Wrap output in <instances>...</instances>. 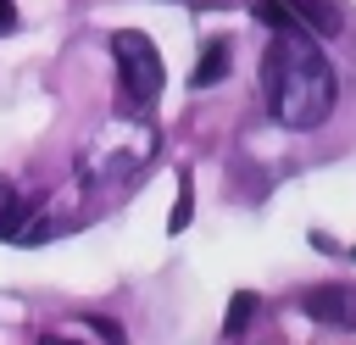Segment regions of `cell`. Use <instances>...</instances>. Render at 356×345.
Masks as SVG:
<instances>
[{"label":"cell","instance_id":"1","mask_svg":"<svg viewBox=\"0 0 356 345\" xmlns=\"http://www.w3.org/2000/svg\"><path fill=\"white\" fill-rule=\"evenodd\" d=\"M334 67L312 39H289L278 33L261 56V100L284 128H317L334 111Z\"/></svg>","mask_w":356,"mask_h":345},{"label":"cell","instance_id":"2","mask_svg":"<svg viewBox=\"0 0 356 345\" xmlns=\"http://www.w3.org/2000/svg\"><path fill=\"white\" fill-rule=\"evenodd\" d=\"M111 56H117V117H150L161 89H167V72H161V56L150 45V33L139 28H122L111 33Z\"/></svg>","mask_w":356,"mask_h":345},{"label":"cell","instance_id":"3","mask_svg":"<svg viewBox=\"0 0 356 345\" xmlns=\"http://www.w3.org/2000/svg\"><path fill=\"white\" fill-rule=\"evenodd\" d=\"M300 312L328 328H356V284H312L300 295Z\"/></svg>","mask_w":356,"mask_h":345},{"label":"cell","instance_id":"4","mask_svg":"<svg viewBox=\"0 0 356 345\" xmlns=\"http://www.w3.org/2000/svg\"><path fill=\"white\" fill-rule=\"evenodd\" d=\"M289 11H295V22L312 33V39H334L339 28H345V11L334 6V0H284Z\"/></svg>","mask_w":356,"mask_h":345},{"label":"cell","instance_id":"5","mask_svg":"<svg viewBox=\"0 0 356 345\" xmlns=\"http://www.w3.org/2000/svg\"><path fill=\"white\" fill-rule=\"evenodd\" d=\"M228 67H234V56H228V45H222V39H206V50H200V61H195V72H189V83H195V89H206V83H217V78H228Z\"/></svg>","mask_w":356,"mask_h":345},{"label":"cell","instance_id":"6","mask_svg":"<svg viewBox=\"0 0 356 345\" xmlns=\"http://www.w3.org/2000/svg\"><path fill=\"white\" fill-rule=\"evenodd\" d=\"M250 17H256L261 28H273V33H289V39H312V33L295 22V11H289L284 0H256V6H250Z\"/></svg>","mask_w":356,"mask_h":345},{"label":"cell","instance_id":"7","mask_svg":"<svg viewBox=\"0 0 356 345\" xmlns=\"http://www.w3.org/2000/svg\"><path fill=\"white\" fill-rule=\"evenodd\" d=\"M22 223H28V195L11 178H0V239H17Z\"/></svg>","mask_w":356,"mask_h":345},{"label":"cell","instance_id":"8","mask_svg":"<svg viewBox=\"0 0 356 345\" xmlns=\"http://www.w3.org/2000/svg\"><path fill=\"white\" fill-rule=\"evenodd\" d=\"M189 217H195V178L184 172V178H178V200H172V211H167V228H172V234H184V228H189Z\"/></svg>","mask_w":356,"mask_h":345},{"label":"cell","instance_id":"9","mask_svg":"<svg viewBox=\"0 0 356 345\" xmlns=\"http://www.w3.org/2000/svg\"><path fill=\"white\" fill-rule=\"evenodd\" d=\"M250 317H256V295H250V289H239V295L228 300V317H222V334H239V328H245Z\"/></svg>","mask_w":356,"mask_h":345},{"label":"cell","instance_id":"10","mask_svg":"<svg viewBox=\"0 0 356 345\" xmlns=\"http://www.w3.org/2000/svg\"><path fill=\"white\" fill-rule=\"evenodd\" d=\"M83 328H95L106 345H128V334H122V323H117V317H100V312H89V317H83Z\"/></svg>","mask_w":356,"mask_h":345},{"label":"cell","instance_id":"11","mask_svg":"<svg viewBox=\"0 0 356 345\" xmlns=\"http://www.w3.org/2000/svg\"><path fill=\"white\" fill-rule=\"evenodd\" d=\"M39 345H83V339H72V334H56V328H44V334H39Z\"/></svg>","mask_w":356,"mask_h":345},{"label":"cell","instance_id":"12","mask_svg":"<svg viewBox=\"0 0 356 345\" xmlns=\"http://www.w3.org/2000/svg\"><path fill=\"white\" fill-rule=\"evenodd\" d=\"M17 28V11H11V0H0V33H11Z\"/></svg>","mask_w":356,"mask_h":345}]
</instances>
